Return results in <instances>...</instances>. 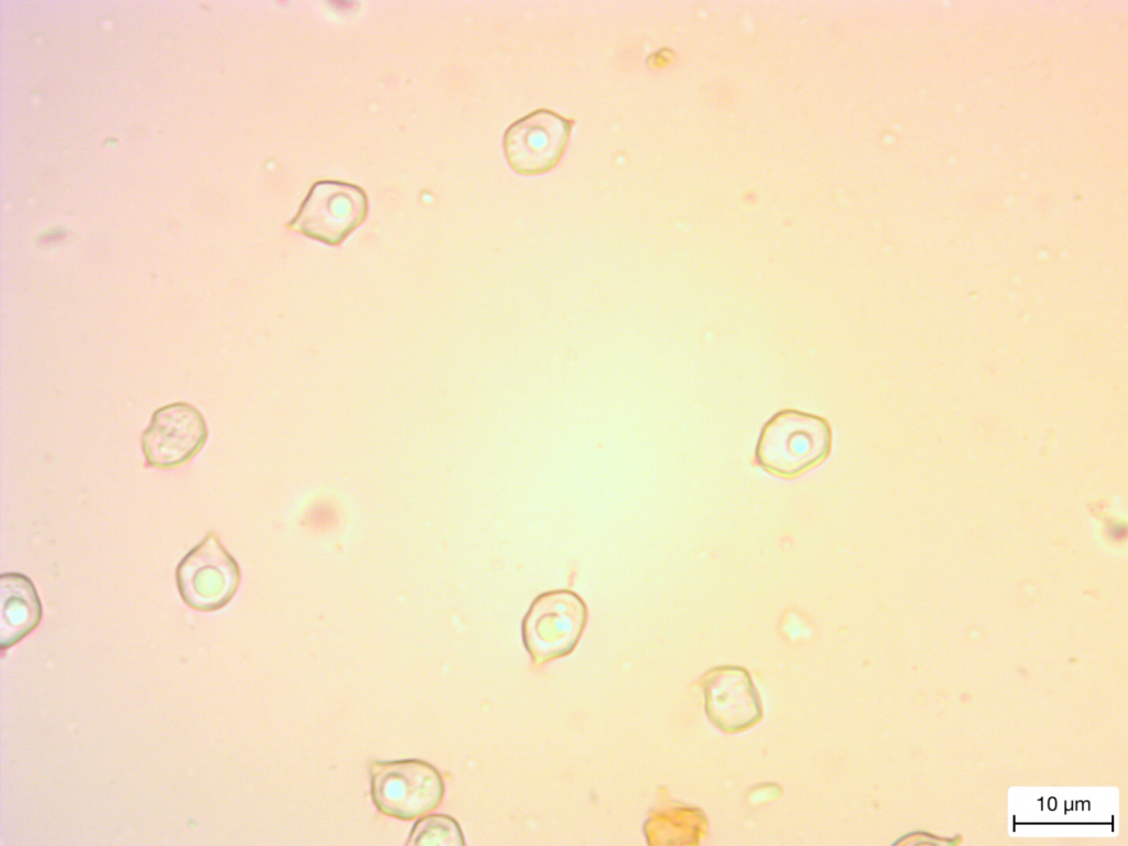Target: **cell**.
<instances>
[{"label":"cell","instance_id":"6da1fadb","mask_svg":"<svg viewBox=\"0 0 1128 846\" xmlns=\"http://www.w3.org/2000/svg\"><path fill=\"white\" fill-rule=\"evenodd\" d=\"M831 447L832 431L824 417L784 409L762 426L755 460L773 475L794 477L824 460Z\"/></svg>","mask_w":1128,"mask_h":846},{"label":"cell","instance_id":"7a4b0ae2","mask_svg":"<svg viewBox=\"0 0 1128 846\" xmlns=\"http://www.w3.org/2000/svg\"><path fill=\"white\" fill-rule=\"evenodd\" d=\"M368 770L373 804L388 816L410 821L433 811L443 800V778L424 760H373Z\"/></svg>","mask_w":1128,"mask_h":846},{"label":"cell","instance_id":"3957f363","mask_svg":"<svg viewBox=\"0 0 1128 846\" xmlns=\"http://www.w3.org/2000/svg\"><path fill=\"white\" fill-rule=\"evenodd\" d=\"M587 621L583 599L567 589L539 595L522 620V642L534 668L570 654Z\"/></svg>","mask_w":1128,"mask_h":846},{"label":"cell","instance_id":"277c9868","mask_svg":"<svg viewBox=\"0 0 1128 846\" xmlns=\"http://www.w3.org/2000/svg\"><path fill=\"white\" fill-rule=\"evenodd\" d=\"M240 570L215 532H209L178 563L176 583L182 598L198 610L224 607L236 593Z\"/></svg>","mask_w":1128,"mask_h":846},{"label":"cell","instance_id":"5b68a950","mask_svg":"<svg viewBox=\"0 0 1128 846\" xmlns=\"http://www.w3.org/2000/svg\"><path fill=\"white\" fill-rule=\"evenodd\" d=\"M574 120L551 109H536L514 122L503 134V150L513 170L538 174L562 158Z\"/></svg>","mask_w":1128,"mask_h":846},{"label":"cell","instance_id":"8992f818","mask_svg":"<svg viewBox=\"0 0 1128 846\" xmlns=\"http://www.w3.org/2000/svg\"><path fill=\"white\" fill-rule=\"evenodd\" d=\"M367 214L364 192L339 182L316 183L304 199L291 228L328 245H337Z\"/></svg>","mask_w":1128,"mask_h":846},{"label":"cell","instance_id":"52a82bcc","mask_svg":"<svg viewBox=\"0 0 1128 846\" xmlns=\"http://www.w3.org/2000/svg\"><path fill=\"white\" fill-rule=\"evenodd\" d=\"M206 436V424L199 411L177 402L154 412L141 444L149 465L173 468L189 460L204 445Z\"/></svg>","mask_w":1128,"mask_h":846},{"label":"cell","instance_id":"ba28073f","mask_svg":"<svg viewBox=\"0 0 1128 846\" xmlns=\"http://www.w3.org/2000/svg\"><path fill=\"white\" fill-rule=\"evenodd\" d=\"M705 711L724 733H738L761 718V702L748 672L740 666L723 665L702 677Z\"/></svg>","mask_w":1128,"mask_h":846},{"label":"cell","instance_id":"9c48e42d","mask_svg":"<svg viewBox=\"0 0 1128 846\" xmlns=\"http://www.w3.org/2000/svg\"><path fill=\"white\" fill-rule=\"evenodd\" d=\"M42 604L33 582L18 572L0 577V643L4 650L37 627Z\"/></svg>","mask_w":1128,"mask_h":846},{"label":"cell","instance_id":"30bf717a","mask_svg":"<svg viewBox=\"0 0 1128 846\" xmlns=\"http://www.w3.org/2000/svg\"><path fill=\"white\" fill-rule=\"evenodd\" d=\"M705 828L706 818L698 809L674 801L660 802L643 825L649 845H694Z\"/></svg>","mask_w":1128,"mask_h":846},{"label":"cell","instance_id":"8fae6325","mask_svg":"<svg viewBox=\"0 0 1128 846\" xmlns=\"http://www.w3.org/2000/svg\"><path fill=\"white\" fill-rule=\"evenodd\" d=\"M406 845L463 846L464 834L457 821L447 814H429L412 826Z\"/></svg>","mask_w":1128,"mask_h":846}]
</instances>
